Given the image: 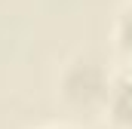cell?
Returning <instances> with one entry per match:
<instances>
[{"mask_svg": "<svg viewBox=\"0 0 132 129\" xmlns=\"http://www.w3.org/2000/svg\"><path fill=\"white\" fill-rule=\"evenodd\" d=\"M111 43H114L117 59L126 64V71L132 74V0H126V3L117 9V15H114Z\"/></svg>", "mask_w": 132, "mask_h": 129, "instance_id": "3", "label": "cell"}, {"mask_svg": "<svg viewBox=\"0 0 132 129\" xmlns=\"http://www.w3.org/2000/svg\"><path fill=\"white\" fill-rule=\"evenodd\" d=\"M114 77L117 74L108 68V62L98 52H77L62 64V71L55 77L59 104L77 120L101 117Z\"/></svg>", "mask_w": 132, "mask_h": 129, "instance_id": "1", "label": "cell"}, {"mask_svg": "<svg viewBox=\"0 0 132 129\" xmlns=\"http://www.w3.org/2000/svg\"><path fill=\"white\" fill-rule=\"evenodd\" d=\"M101 120L111 129H132V74L129 71L114 77L111 92H108V104L101 111Z\"/></svg>", "mask_w": 132, "mask_h": 129, "instance_id": "2", "label": "cell"}, {"mask_svg": "<svg viewBox=\"0 0 132 129\" xmlns=\"http://www.w3.org/2000/svg\"><path fill=\"white\" fill-rule=\"evenodd\" d=\"M34 129H83L77 123H43V126H34Z\"/></svg>", "mask_w": 132, "mask_h": 129, "instance_id": "4", "label": "cell"}]
</instances>
